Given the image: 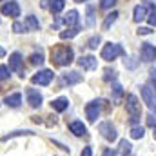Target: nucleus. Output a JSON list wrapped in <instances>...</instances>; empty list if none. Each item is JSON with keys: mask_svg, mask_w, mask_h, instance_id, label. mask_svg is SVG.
Wrapping results in <instances>:
<instances>
[{"mask_svg": "<svg viewBox=\"0 0 156 156\" xmlns=\"http://www.w3.org/2000/svg\"><path fill=\"white\" fill-rule=\"evenodd\" d=\"M144 134H145L144 127H133V129H131V138H134V140L144 138Z\"/></svg>", "mask_w": 156, "mask_h": 156, "instance_id": "393cba45", "label": "nucleus"}, {"mask_svg": "<svg viewBox=\"0 0 156 156\" xmlns=\"http://www.w3.org/2000/svg\"><path fill=\"white\" fill-rule=\"evenodd\" d=\"M31 134H35V133H33V131H15V133H9V134L2 136V138H0V142H7V140L16 138V136H31Z\"/></svg>", "mask_w": 156, "mask_h": 156, "instance_id": "aec40b11", "label": "nucleus"}, {"mask_svg": "<svg viewBox=\"0 0 156 156\" xmlns=\"http://www.w3.org/2000/svg\"><path fill=\"white\" fill-rule=\"evenodd\" d=\"M75 2H85V0H75Z\"/></svg>", "mask_w": 156, "mask_h": 156, "instance_id": "37998d69", "label": "nucleus"}, {"mask_svg": "<svg viewBox=\"0 0 156 156\" xmlns=\"http://www.w3.org/2000/svg\"><path fill=\"white\" fill-rule=\"evenodd\" d=\"M78 66H80L82 69H85V71H93V69L98 67V60H96L94 56H91V55H85V56H82V58L78 60Z\"/></svg>", "mask_w": 156, "mask_h": 156, "instance_id": "9d476101", "label": "nucleus"}, {"mask_svg": "<svg viewBox=\"0 0 156 156\" xmlns=\"http://www.w3.org/2000/svg\"><path fill=\"white\" fill-rule=\"evenodd\" d=\"M147 18V5H136L133 11V20L134 22H142Z\"/></svg>", "mask_w": 156, "mask_h": 156, "instance_id": "2eb2a0df", "label": "nucleus"}, {"mask_svg": "<svg viewBox=\"0 0 156 156\" xmlns=\"http://www.w3.org/2000/svg\"><path fill=\"white\" fill-rule=\"evenodd\" d=\"M142 98L147 104V107L156 113V96H154V91L149 85H142Z\"/></svg>", "mask_w": 156, "mask_h": 156, "instance_id": "0eeeda50", "label": "nucleus"}, {"mask_svg": "<svg viewBox=\"0 0 156 156\" xmlns=\"http://www.w3.org/2000/svg\"><path fill=\"white\" fill-rule=\"evenodd\" d=\"M78 82H82V75H78L76 71H69V73L62 75V83L73 85V83H78Z\"/></svg>", "mask_w": 156, "mask_h": 156, "instance_id": "4468645a", "label": "nucleus"}, {"mask_svg": "<svg viewBox=\"0 0 156 156\" xmlns=\"http://www.w3.org/2000/svg\"><path fill=\"white\" fill-rule=\"evenodd\" d=\"M147 123H149L151 127H154V125H156V118L153 116V115H149V116H147Z\"/></svg>", "mask_w": 156, "mask_h": 156, "instance_id": "58836bf2", "label": "nucleus"}, {"mask_svg": "<svg viewBox=\"0 0 156 156\" xmlns=\"http://www.w3.org/2000/svg\"><path fill=\"white\" fill-rule=\"evenodd\" d=\"M136 66H138V60H136V58H133V56H131V58H127V62H125V67H129V69H134Z\"/></svg>", "mask_w": 156, "mask_h": 156, "instance_id": "2f4dec72", "label": "nucleus"}, {"mask_svg": "<svg viewBox=\"0 0 156 156\" xmlns=\"http://www.w3.org/2000/svg\"><path fill=\"white\" fill-rule=\"evenodd\" d=\"M80 156H93V149L91 147H83V151H82Z\"/></svg>", "mask_w": 156, "mask_h": 156, "instance_id": "4c0bfd02", "label": "nucleus"}, {"mask_svg": "<svg viewBox=\"0 0 156 156\" xmlns=\"http://www.w3.org/2000/svg\"><path fill=\"white\" fill-rule=\"evenodd\" d=\"M13 31H15V33H26L27 27H26L24 24H20V22H15V24H13Z\"/></svg>", "mask_w": 156, "mask_h": 156, "instance_id": "c85d7f7f", "label": "nucleus"}, {"mask_svg": "<svg viewBox=\"0 0 156 156\" xmlns=\"http://www.w3.org/2000/svg\"><path fill=\"white\" fill-rule=\"evenodd\" d=\"M149 75H151V83H153V87H154L153 91H156V69H151Z\"/></svg>", "mask_w": 156, "mask_h": 156, "instance_id": "e433bc0d", "label": "nucleus"}, {"mask_svg": "<svg viewBox=\"0 0 156 156\" xmlns=\"http://www.w3.org/2000/svg\"><path fill=\"white\" fill-rule=\"evenodd\" d=\"M153 136H154V140H156V125L153 127Z\"/></svg>", "mask_w": 156, "mask_h": 156, "instance_id": "79ce46f5", "label": "nucleus"}, {"mask_svg": "<svg viewBox=\"0 0 156 156\" xmlns=\"http://www.w3.org/2000/svg\"><path fill=\"white\" fill-rule=\"evenodd\" d=\"M131 144L127 142V140H120V154L122 156H129L131 154Z\"/></svg>", "mask_w": 156, "mask_h": 156, "instance_id": "b1692460", "label": "nucleus"}, {"mask_svg": "<svg viewBox=\"0 0 156 156\" xmlns=\"http://www.w3.org/2000/svg\"><path fill=\"white\" fill-rule=\"evenodd\" d=\"M102 156H116V153H115V151H111V149H105Z\"/></svg>", "mask_w": 156, "mask_h": 156, "instance_id": "ea45409f", "label": "nucleus"}, {"mask_svg": "<svg viewBox=\"0 0 156 156\" xmlns=\"http://www.w3.org/2000/svg\"><path fill=\"white\" fill-rule=\"evenodd\" d=\"M64 24H66L67 27H76V26H78V11L71 9V11L66 15V18H64Z\"/></svg>", "mask_w": 156, "mask_h": 156, "instance_id": "a211bd4d", "label": "nucleus"}, {"mask_svg": "<svg viewBox=\"0 0 156 156\" xmlns=\"http://www.w3.org/2000/svg\"><path fill=\"white\" fill-rule=\"evenodd\" d=\"M9 69L16 71L20 76H24V71H22V55L20 53H13L9 56Z\"/></svg>", "mask_w": 156, "mask_h": 156, "instance_id": "1a4fd4ad", "label": "nucleus"}, {"mask_svg": "<svg viewBox=\"0 0 156 156\" xmlns=\"http://www.w3.org/2000/svg\"><path fill=\"white\" fill-rule=\"evenodd\" d=\"M5 78H9V67L0 66V80H5Z\"/></svg>", "mask_w": 156, "mask_h": 156, "instance_id": "7c9ffc66", "label": "nucleus"}, {"mask_svg": "<svg viewBox=\"0 0 156 156\" xmlns=\"http://www.w3.org/2000/svg\"><path fill=\"white\" fill-rule=\"evenodd\" d=\"M125 109L131 115V120L133 122H138L140 120L142 107H140V100L136 98V94H127V98H125Z\"/></svg>", "mask_w": 156, "mask_h": 156, "instance_id": "f03ea898", "label": "nucleus"}, {"mask_svg": "<svg viewBox=\"0 0 156 156\" xmlns=\"http://www.w3.org/2000/svg\"><path fill=\"white\" fill-rule=\"evenodd\" d=\"M93 16H94V9H93V7H87V26H89V27L94 26V18H93Z\"/></svg>", "mask_w": 156, "mask_h": 156, "instance_id": "bb28decb", "label": "nucleus"}, {"mask_svg": "<svg viewBox=\"0 0 156 156\" xmlns=\"http://www.w3.org/2000/svg\"><path fill=\"white\" fill-rule=\"evenodd\" d=\"M78 31H80V26H76V27H67L66 31H62L60 33V38L66 40V38H73V37H76Z\"/></svg>", "mask_w": 156, "mask_h": 156, "instance_id": "5701e85b", "label": "nucleus"}, {"mask_svg": "<svg viewBox=\"0 0 156 156\" xmlns=\"http://www.w3.org/2000/svg\"><path fill=\"white\" fill-rule=\"evenodd\" d=\"M116 4V0H100V7L102 9H111Z\"/></svg>", "mask_w": 156, "mask_h": 156, "instance_id": "c756f323", "label": "nucleus"}, {"mask_svg": "<svg viewBox=\"0 0 156 156\" xmlns=\"http://www.w3.org/2000/svg\"><path fill=\"white\" fill-rule=\"evenodd\" d=\"M140 55H142V60L144 62H153V60H156V45H153V44H142Z\"/></svg>", "mask_w": 156, "mask_h": 156, "instance_id": "6e6552de", "label": "nucleus"}, {"mask_svg": "<svg viewBox=\"0 0 156 156\" xmlns=\"http://www.w3.org/2000/svg\"><path fill=\"white\" fill-rule=\"evenodd\" d=\"M147 20H149V24H151V26H154V27H156V9L151 11V15H147Z\"/></svg>", "mask_w": 156, "mask_h": 156, "instance_id": "72a5a7b5", "label": "nucleus"}, {"mask_svg": "<svg viewBox=\"0 0 156 156\" xmlns=\"http://www.w3.org/2000/svg\"><path fill=\"white\" fill-rule=\"evenodd\" d=\"M116 18H118V13H116V11L109 13V15L105 16V20H104V24H102V29H104V31H107V29H109V27L116 22Z\"/></svg>", "mask_w": 156, "mask_h": 156, "instance_id": "412c9836", "label": "nucleus"}, {"mask_svg": "<svg viewBox=\"0 0 156 156\" xmlns=\"http://www.w3.org/2000/svg\"><path fill=\"white\" fill-rule=\"evenodd\" d=\"M73 58H75V53H73V49H71V47L56 45V47L51 51V60H53V64H55V66H60V67L69 66V64L73 62Z\"/></svg>", "mask_w": 156, "mask_h": 156, "instance_id": "f257e3e1", "label": "nucleus"}, {"mask_svg": "<svg viewBox=\"0 0 156 156\" xmlns=\"http://www.w3.org/2000/svg\"><path fill=\"white\" fill-rule=\"evenodd\" d=\"M51 107H53L56 113H62V111H66V109L69 107V100H67L66 96H60V98H56V100L51 102Z\"/></svg>", "mask_w": 156, "mask_h": 156, "instance_id": "ddd939ff", "label": "nucleus"}, {"mask_svg": "<svg viewBox=\"0 0 156 156\" xmlns=\"http://www.w3.org/2000/svg\"><path fill=\"white\" fill-rule=\"evenodd\" d=\"M115 76H116V73L107 69V71H105V76H104V80H105V82H109V80H115Z\"/></svg>", "mask_w": 156, "mask_h": 156, "instance_id": "f704fd0d", "label": "nucleus"}, {"mask_svg": "<svg viewBox=\"0 0 156 156\" xmlns=\"http://www.w3.org/2000/svg\"><path fill=\"white\" fill-rule=\"evenodd\" d=\"M29 62H31L33 66H42V64H44V55H42V53L31 55V56H29Z\"/></svg>", "mask_w": 156, "mask_h": 156, "instance_id": "a878e982", "label": "nucleus"}, {"mask_svg": "<svg viewBox=\"0 0 156 156\" xmlns=\"http://www.w3.org/2000/svg\"><path fill=\"white\" fill-rule=\"evenodd\" d=\"M53 78H55V75H53L51 69H42V71H38L35 76L31 78V82L33 83H38V85H49Z\"/></svg>", "mask_w": 156, "mask_h": 156, "instance_id": "423d86ee", "label": "nucleus"}, {"mask_svg": "<svg viewBox=\"0 0 156 156\" xmlns=\"http://www.w3.org/2000/svg\"><path fill=\"white\" fill-rule=\"evenodd\" d=\"M69 129H71V133H73L75 136H83V134L87 133V127H85L82 122H78V120L69 123Z\"/></svg>", "mask_w": 156, "mask_h": 156, "instance_id": "dca6fc26", "label": "nucleus"}, {"mask_svg": "<svg viewBox=\"0 0 156 156\" xmlns=\"http://www.w3.org/2000/svg\"><path fill=\"white\" fill-rule=\"evenodd\" d=\"M125 55V51H123V47L122 45H118V44H105L104 45V49H102V58L104 60H107V62H111V60H115L118 56H123Z\"/></svg>", "mask_w": 156, "mask_h": 156, "instance_id": "7ed1b4c3", "label": "nucleus"}, {"mask_svg": "<svg viewBox=\"0 0 156 156\" xmlns=\"http://www.w3.org/2000/svg\"><path fill=\"white\" fill-rule=\"evenodd\" d=\"M26 96H27V104L31 105V107H40L42 105V94H40L37 89H27V93H26Z\"/></svg>", "mask_w": 156, "mask_h": 156, "instance_id": "9b49d317", "label": "nucleus"}, {"mask_svg": "<svg viewBox=\"0 0 156 156\" xmlns=\"http://www.w3.org/2000/svg\"><path fill=\"white\" fill-rule=\"evenodd\" d=\"M98 133L107 140V142H115L118 138V133H116V127L111 123V122H102L98 125Z\"/></svg>", "mask_w": 156, "mask_h": 156, "instance_id": "20e7f679", "label": "nucleus"}, {"mask_svg": "<svg viewBox=\"0 0 156 156\" xmlns=\"http://www.w3.org/2000/svg\"><path fill=\"white\" fill-rule=\"evenodd\" d=\"M24 26L27 27V31H38V27H40L38 20H37L33 15H29V16L26 18V24H24Z\"/></svg>", "mask_w": 156, "mask_h": 156, "instance_id": "4be33fe9", "label": "nucleus"}, {"mask_svg": "<svg viewBox=\"0 0 156 156\" xmlns=\"http://www.w3.org/2000/svg\"><path fill=\"white\" fill-rule=\"evenodd\" d=\"M153 29L151 27H138V35H151Z\"/></svg>", "mask_w": 156, "mask_h": 156, "instance_id": "c9c22d12", "label": "nucleus"}, {"mask_svg": "<svg viewBox=\"0 0 156 156\" xmlns=\"http://www.w3.org/2000/svg\"><path fill=\"white\" fill-rule=\"evenodd\" d=\"M4 102H5V105H9V107H18V105L22 104V94H20V93H13V94H7Z\"/></svg>", "mask_w": 156, "mask_h": 156, "instance_id": "f3484780", "label": "nucleus"}, {"mask_svg": "<svg viewBox=\"0 0 156 156\" xmlns=\"http://www.w3.org/2000/svg\"><path fill=\"white\" fill-rule=\"evenodd\" d=\"M2 15H5V16H18L20 15V7H18V4L16 2H7V4H4L2 5Z\"/></svg>", "mask_w": 156, "mask_h": 156, "instance_id": "f8f14e48", "label": "nucleus"}, {"mask_svg": "<svg viewBox=\"0 0 156 156\" xmlns=\"http://www.w3.org/2000/svg\"><path fill=\"white\" fill-rule=\"evenodd\" d=\"M2 56H5V51H4V49L0 47V58H2Z\"/></svg>", "mask_w": 156, "mask_h": 156, "instance_id": "a19ab883", "label": "nucleus"}, {"mask_svg": "<svg viewBox=\"0 0 156 156\" xmlns=\"http://www.w3.org/2000/svg\"><path fill=\"white\" fill-rule=\"evenodd\" d=\"M100 42H102V38H100V37L96 35V37L89 38V42H87V47H89V49H96V45H98Z\"/></svg>", "mask_w": 156, "mask_h": 156, "instance_id": "cd10ccee", "label": "nucleus"}, {"mask_svg": "<svg viewBox=\"0 0 156 156\" xmlns=\"http://www.w3.org/2000/svg\"><path fill=\"white\" fill-rule=\"evenodd\" d=\"M100 105H102V102H100V100L89 102V104L85 105V115H87V120H89L91 123H94V122H96V118L100 116Z\"/></svg>", "mask_w": 156, "mask_h": 156, "instance_id": "39448f33", "label": "nucleus"}, {"mask_svg": "<svg viewBox=\"0 0 156 156\" xmlns=\"http://www.w3.org/2000/svg\"><path fill=\"white\" fill-rule=\"evenodd\" d=\"M47 2H49V11L55 15H58L66 5V0H47Z\"/></svg>", "mask_w": 156, "mask_h": 156, "instance_id": "6ab92c4d", "label": "nucleus"}, {"mask_svg": "<svg viewBox=\"0 0 156 156\" xmlns=\"http://www.w3.org/2000/svg\"><path fill=\"white\" fill-rule=\"evenodd\" d=\"M113 93H115V98H120V96H122V85H120V83H115V85H113Z\"/></svg>", "mask_w": 156, "mask_h": 156, "instance_id": "473e14b6", "label": "nucleus"}]
</instances>
